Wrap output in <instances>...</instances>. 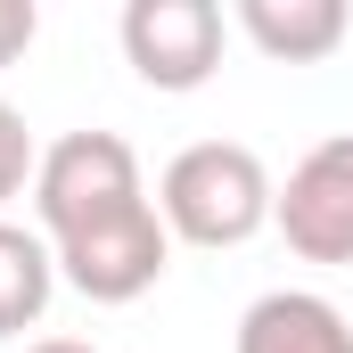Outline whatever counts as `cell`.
I'll list each match as a JSON object with an SVG mask.
<instances>
[{"label": "cell", "mask_w": 353, "mask_h": 353, "mask_svg": "<svg viewBox=\"0 0 353 353\" xmlns=\"http://www.w3.org/2000/svg\"><path fill=\"white\" fill-rule=\"evenodd\" d=\"M123 58L148 90H205L222 66V8L214 0H132L123 8Z\"/></svg>", "instance_id": "277c9868"}, {"label": "cell", "mask_w": 353, "mask_h": 353, "mask_svg": "<svg viewBox=\"0 0 353 353\" xmlns=\"http://www.w3.org/2000/svg\"><path fill=\"white\" fill-rule=\"evenodd\" d=\"M271 205H279V189H271L263 157H255L247 140H197V148H181L173 165H165V181H157L165 230L189 239V247H205V255L247 247L271 222Z\"/></svg>", "instance_id": "6da1fadb"}, {"label": "cell", "mask_w": 353, "mask_h": 353, "mask_svg": "<svg viewBox=\"0 0 353 353\" xmlns=\"http://www.w3.org/2000/svg\"><path fill=\"white\" fill-rule=\"evenodd\" d=\"M33 173H41V148H33V123L0 99V205L8 197H25L33 189Z\"/></svg>", "instance_id": "9c48e42d"}, {"label": "cell", "mask_w": 353, "mask_h": 353, "mask_svg": "<svg viewBox=\"0 0 353 353\" xmlns=\"http://www.w3.org/2000/svg\"><path fill=\"white\" fill-rule=\"evenodd\" d=\"M239 353H353V321L312 288H271L239 312Z\"/></svg>", "instance_id": "8992f818"}, {"label": "cell", "mask_w": 353, "mask_h": 353, "mask_svg": "<svg viewBox=\"0 0 353 353\" xmlns=\"http://www.w3.org/2000/svg\"><path fill=\"white\" fill-rule=\"evenodd\" d=\"M33 33H41V8L33 0H0V66H17L33 50Z\"/></svg>", "instance_id": "30bf717a"}, {"label": "cell", "mask_w": 353, "mask_h": 353, "mask_svg": "<svg viewBox=\"0 0 353 353\" xmlns=\"http://www.w3.org/2000/svg\"><path fill=\"white\" fill-rule=\"evenodd\" d=\"M148 205V181H140V157L132 140L115 132H66L41 148V173H33V214H41V239H74V230H99L115 214Z\"/></svg>", "instance_id": "7a4b0ae2"}, {"label": "cell", "mask_w": 353, "mask_h": 353, "mask_svg": "<svg viewBox=\"0 0 353 353\" xmlns=\"http://www.w3.org/2000/svg\"><path fill=\"white\" fill-rule=\"evenodd\" d=\"M50 255H58V279H66L74 296H90V304H132V296H148V288L165 279L173 230H165L157 205H132V214H115V222H99V230L58 239Z\"/></svg>", "instance_id": "3957f363"}, {"label": "cell", "mask_w": 353, "mask_h": 353, "mask_svg": "<svg viewBox=\"0 0 353 353\" xmlns=\"http://www.w3.org/2000/svg\"><path fill=\"white\" fill-rule=\"evenodd\" d=\"M271 222H279L288 255H304V263H353V132H329L321 148L296 157Z\"/></svg>", "instance_id": "5b68a950"}, {"label": "cell", "mask_w": 353, "mask_h": 353, "mask_svg": "<svg viewBox=\"0 0 353 353\" xmlns=\"http://www.w3.org/2000/svg\"><path fill=\"white\" fill-rule=\"evenodd\" d=\"M50 296H58V255H50V239L25 230V222H0V337L41 329Z\"/></svg>", "instance_id": "ba28073f"}, {"label": "cell", "mask_w": 353, "mask_h": 353, "mask_svg": "<svg viewBox=\"0 0 353 353\" xmlns=\"http://www.w3.org/2000/svg\"><path fill=\"white\" fill-rule=\"evenodd\" d=\"M239 33L279 66H321L353 33L345 0H239Z\"/></svg>", "instance_id": "52a82bcc"}, {"label": "cell", "mask_w": 353, "mask_h": 353, "mask_svg": "<svg viewBox=\"0 0 353 353\" xmlns=\"http://www.w3.org/2000/svg\"><path fill=\"white\" fill-rule=\"evenodd\" d=\"M25 353H99V345H83V337H33Z\"/></svg>", "instance_id": "8fae6325"}]
</instances>
